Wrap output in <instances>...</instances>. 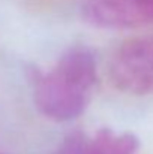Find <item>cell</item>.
Listing matches in <instances>:
<instances>
[{
  "label": "cell",
  "instance_id": "3957f363",
  "mask_svg": "<svg viewBox=\"0 0 153 154\" xmlns=\"http://www.w3.org/2000/svg\"><path fill=\"white\" fill-rule=\"evenodd\" d=\"M84 21L98 29H134L153 24L152 12L144 0H83Z\"/></svg>",
  "mask_w": 153,
  "mask_h": 154
},
{
  "label": "cell",
  "instance_id": "6da1fadb",
  "mask_svg": "<svg viewBox=\"0 0 153 154\" xmlns=\"http://www.w3.org/2000/svg\"><path fill=\"white\" fill-rule=\"evenodd\" d=\"M29 79L33 87V100L38 111L53 121L65 123L77 118L84 112L90 100L92 88L57 66L50 72L30 67Z\"/></svg>",
  "mask_w": 153,
  "mask_h": 154
},
{
  "label": "cell",
  "instance_id": "277c9868",
  "mask_svg": "<svg viewBox=\"0 0 153 154\" xmlns=\"http://www.w3.org/2000/svg\"><path fill=\"white\" fill-rule=\"evenodd\" d=\"M140 141L134 133H116L111 129H101L92 139L89 154H135Z\"/></svg>",
  "mask_w": 153,
  "mask_h": 154
},
{
  "label": "cell",
  "instance_id": "8992f818",
  "mask_svg": "<svg viewBox=\"0 0 153 154\" xmlns=\"http://www.w3.org/2000/svg\"><path fill=\"white\" fill-rule=\"evenodd\" d=\"M146 2V5L149 6V9H150V12H152V17H153V0H144Z\"/></svg>",
  "mask_w": 153,
  "mask_h": 154
},
{
  "label": "cell",
  "instance_id": "52a82bcc",
  "mask_svg": "<svg viewBox=\"0 0 153 154\" xmlns=\"http://www.w3.org/2000/svg\"><path fill=\"white\" fill-rule=\"evenodd\" d=\"M0 154H11V153H5V151H0Z\"/></svg>",
  "mask_w": 153,
  "mask_h": 154
},
{
  "label": "cell",
  "instance_id": "5b68a950",
  "mask_svg": "<svg viewBox=\"0 0 153 154\" xmlns=\"http://www.w3.org/2000/svg\"><path fill=\"white\" fill-rule=\"evenodd\" d=\"M90 145L92 139H89L86 133L74 130L62 139L53 154H89Z\"/></svg>",
  "mask_w": 153,
  "mask_h": 154
},
{
  "label": "cell",
  "instance_id": "7a4b0ae2",
  "mask_svg": "<svg viewBox=\"0 0 153 154\" xmlns=\"http://www.w3.org/2000/svg\"><path fill=\"white\" fill-rule=\"evenodd\" d=\"M113 84L129 94H153V35L125 41L110 61Z\"/></svg>",
  "mask_w": 153,
  "mask_h": 154
}]
</instances>
